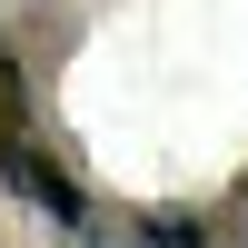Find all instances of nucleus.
I'll list each match as a JSON object with an SVG mask.
<instances>
[{"label":"nucleus","mask_w":248,"mask_h":248,"mask_svg":"<svg viewBox=\"0 0 248 248\" xmlns=\"http://www.w3.org/2000/svg\"><path fill=\"white\" fill-rule=\"evenodd\" d=\"M0 179H10V189H20V199H30V209H40V218H60V229H90V199H79V189H70V179H60V169H50V159H40V149H30V139H0Z\"/></svg>","instance_id":"nucleus-1"},{"label":"nucleus","mask_w":248,"mask_h":248,"mask_svg":"<svg viewBox=\"0 0 248 248\" xmlns=\"http://www.w3.org/2000/svg\"><path fill=\"white\" fill-rule=\"evenodd\" d=\"M20 109H30V90H20V60L0 40V139H20Z\"/></svg>","instance_id":"nucleus-2"}]
</instances>
